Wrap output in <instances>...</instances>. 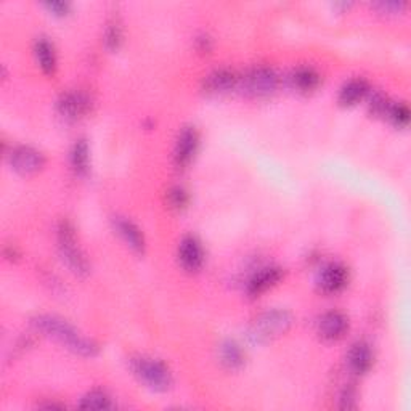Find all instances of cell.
I'll use <instances>...</instances> for the list:
<instances>
[{
    "label": "cell",
    "instance_id": "cell-7",
    "mask_svg": "<svg viewBox=\"0 0 411 411\" xmlns=\"http://www.w3.org/2000/svg\"><path fill=\"white\" fill-rule=\"evenodd\" d=\"M196 148H198V132L193 127H185L180 132L175 143L174 161L179 168H185L192 161Z\"/></svg>",
    "mask_w": 411,
    "mask_h": 411
},
{
    "label": "cell",
    "instance_id": "cell-27",
    "mask_svg": "<svg viewBox=\"0 0 411 411\" xmlns=\"http://www.w3.org/2000/svg\"><path fill=\"white\" fill-rule=\"evenodd\" d=\"M376 7L381 9V10H385V11H397V10L403 9L405 4L403 2H379V4H376Z\"/></svg>",
    "mask_w": 411,
    "mask_h": 411
},
{
    "label": "cell",
    "instance_id": "cell-23",
    "mask_svg": "<svg viewBox=\"0 0 411 411\" xmlns=\"http://www.w3.org/2000/svg\"><path fill=\"white\" fill-rule=\"evenodd\" d=\"M121 39H122V33H121V26L119 23L116 21H109L106 31H105V44L108 48H118L121 44Z\"/></svg>",
    "mask_w": 411,
    "mask_h": 411
},
{
    "label": "cell",
    "instance_id": "cell-19",
    "mask_svg": "<svg viewBox=\"0 0 411 411\" xmlns=\"http://www.w3.org/2000/svg\"><path fill=\"white\" fill-rule=\"evenodd\" d=\"M292 82L299 90L309 92L314 90L318 84H320V75L314 70V67H299L294 72Z\"/></svg>",
    "mask_w": 411,
    "mask_h": 411
},
{
    "label": "cell",
    "instance_id": "cell-2",
    "mask_svg": "<svg viewBox=\"0 0 411 411\" xmlns=\"http://www.w3.org/2000/svg\"><path fill=\"white\" fill-rule=\"evenodd\" d=\"M292 324V317L286 310H270L256 318L249 329V337L254 342H267L283 336Z\"/></svg>",
    "mask_w": 411,
    "mask_h": 411
},
{
    "label": "cell",
    "instance_id": "cell-22",
    "mask_svg": "<svg viewBox=\"0 0 411 411\" xmlns=\"http://www.w3.org/2000/svg\"><path fill=\"white\" fill-rule=\"evenodd\" d=\"M222 358L224 363L230 368H236L243 363V354L235 342H229L222 349Z\"/></svg>",
    "mask_w": 411,
    "mask_h": 411
},
{
    "label": "cell",
    "instance_id": "cell-25",
    "mask_svg": "<svg viewBox=\"0 0 411 411\" xmlns=\"http://www.w3.org/2000/svg\"><path fill=\"white\" fill-rule=\"evenodd\" d=\"M170 202H172L174 207H182L187 202V194L183 190L177 188L174 192H170Z\"/></svg>",
    "mask_w": 411,
    "mask_h": 411
},
{
    "label": "cell",
    "instance_id": "cell-21",
    "mask_svg": "<svg viewBox=\"0 0 411 411\" xmlns=\"http://www.w3.org/2000/svg\"><path fill=\"white\" fill-rule=\"evenodd\" d=\"M385 114L389 116V119L394 122L395 126H398V127L408 126L410 111H408V106L403 105V103H395V105H389Z\"/></svg>",
    "mask_w": 411,
    "mask_h": 411
},
{
    "label": "cell",
    "instance_id": "cell-17",
    "mask_svg": "<svg viewBox=\"0 0 411 411\" xmlns=\"http://www.w3.org/2000/svg\"><path fill=\"white\" fill-rule=\"evenodd\" d=\"M368 92V84L363 79H352L349 81L344 87H342L339 94V103L344 106L355 105L358 100H361Z\"/></svg>",
    "mask_w": 411,
    "mask_h": 411
},
{
    "label": "cell",
    "instance_id": "cell-1",
    "mask_svg": "<svg viewBox=\"0 0 411 411\" xmlns=\"http://www.w3.org/2000/svg\"><path fill=\"white\" fill-rule=\"evenodd\" d=\"M33 324L42 333L57 339L61 344L66 346L70 351L76 352L84 357H94L98 352V346L94 341L84 337L79 331L71 327L70 323L61 320L58 317L53 315H39L33 320Z\"/></svg>",
    "mask_w": 411,
    "mask_h": 411
},
{
    "label": "cell",
    "instance_id": "cell-9",
    "mask_svg": "<svg viewBox=\"0 0 411 411\" xmlns=\"http://www.w3.org/2000/svg\"><path fill=\"white\" fill-rule=\"evenodd\" d=\"M347 328H349V322L346 315L334 310L324 314L320 318V322H318V331H320V334L324 337V339H329V341L339 339V337L344 336Z\"/></svg>",
    "mask_w": 411,
    "mask_h": 411
},
{
    "label": "cell",
    "instance_id": "cell-3",
    "mask_svg": "<svg viewBox=\"0 0 411 411\" xmlns=\"http://www.w3.org/2000/svg\"><path fill=\"white\" fill-rule=\"evenodd\" d=\"M58 248L66 265L70 267L72 272L76 275H81V277L89 273V262L85 259L81 248H79L75 229H72V225L66 222V220L58 226Z\"/></svg>",
    "mask_w": 411,
    "mask_h": 411
},
{
    "label": "cell",
    "instance_id": "cell-14",
    "mask_svg": "<svg viewBox=\"0 0 411 411\" xmlns=\"http://www.w3.org/2000/svg\"><path fill=\"white\" fill-rule=\"evenodd\" d=\"M349 366L351 370L357 374H365L373 365V352L371 349L365 342H357L354 344L351 352H349Z\"/></svg>",
    "mask_w": 411,
    "mask_h": 411
},
{
    "label": "cell",
    "instance_id": "cell-12",
    "mask_svg": "<svg viewBox=\"0 0 411 411\" xmlns=\"http://www.w3.org/2000/svg\"><path fill=\"white\" fill-rule=\"evenodd\" d=\"M281 270L277 267H268L263 268L261 272H257L248 283V294L249 296H259V294L265 292L268 287H272L275 283H278L281 278Z\"/></svg>",
    "mask_w": 411,
    "mask_h": 411
},
{
    "label": "cell",
    "instance_id": "cell-5",
    "mask_svg": "<svg viewBox=\"0 0 411 411\" xmlns=\"http://www.w3.org/2000/svg\"><path fill=\"white\" fill-rule=\"evenodd\" d=\"M278 87L277 72L270 67H256L249 71L243 81V89L251 97H267L272 95Z\"/></svg>",
    "mask_w": 411,
    "mask_h": 411
},
{
    "label": "cell",
    "instance_id": "cell-15",
    "mask_svg": "<svg viewBox=\"0 0 411 411\" xmlns=\"http://www.w3.org/2000/svg\"><path fill=\"white\" fill-rule=\"evenodd\" d=\"M116 230H118L119 235L124 238V241L137 253H143L145 251V238L142 235V231L138 230V226L132 224L131 220L126 219H118L114 222Z\"/></svg>",
    "mask_w": 411,
    "mask_h": 411
},
{
    "label": "cell",
    "instance_id": "cell-6",
    "mask_svg": "<svg viewBox=\"0 0 411 411\" xmlns=\"http://www.w3.org/2000/svg\"><path fill=\"white\" fill-rule=\"evenodd\" d=\"M10 164L16 172L31 175L39 172L44 168L45 158L40 151L31 148V146H16L10 153Z\"/></svg>",
    "mask_w": 411,
    "mask_h": 411
},
{
    "label": "cell",
    "instance_id": "cell-16",
    "mask_svg": "<svg viewBox=\"0 0 411 411\" xmlns=\"http://www.w3.org/2000/svg\"><path fill=\"white\" fill-rule=\"evenodd\" d=\"M35 58L45 75H53L55 67H57V55H55V48L50 42L45 39H39L35 42Z\"/></svg>",
    "mask_w": 411,
    "mask_h": 411
},
{
    "label": "cell",
    "instance_id": "cell-8",
    "mask_svg": "<svg viewBox=\"0 0 411 411\" xmlns=\"http://www.w3.org/2000/svg\"><path fill=\"white\" fill-rule=\"evenodd\" d=\"M179 259L183 268L188 272H196L202 267L204 262V253H202L201 243L194 236H185L179 246Z\"/></svg>",
    "mask_w": 411,
    "mask_h": 411
},
{
    "label": "cell",
    "instance_id": "cell-13",
    "mask_svg": "<svg viewBox=\"0 0 411 411\" xmlns=\"http://www.w3.org/2000/svg\"><path fill=\"white\" fill-rule=\"evenodd\" d=\"M238 77L233 71L217 70L206 77L204 89L207 94H224L235 87Z\"/></svg>",
    "mask_w": 411,
    "mask_h": 411
},
{
    "label": "cell",
    "instance_id": "cell-24",
    "mask_svg": "<svg viewBox=\"0 0 411 411\" xmlns=\"http://www.w3.org/2000/svg\"><path fill=\"white\" fill-rule=\"evenodd\" d=\"M357 407V392L354 388H349L344 390L341 397V408L342 410H352Z\"/></svg>",
    "mask_w": 411,
    "mask_h": 411
},
{
    "label": "cell",
    "instance_id": "cell-18",
    "mask_svg": "<svg viewBox=\"0 0 411 411\" xmlns=\"http://www.w3.org/2000/svg\"><path fill=\"white\" fill-rule=\"evenodd\" d=\"M71 164L72 169L76 170V174L85 175L89 170V146L85 140H77L72 146L71 153Z\"/></svg>",
    "mask_w": 411,
    "mask_h": 411
},
{
    "label": "cell",
    "instance_id": "cell-26",
    "mask_svg": "<svg viewBox=\"0 0 411 411\" xmlns=\"http://www.w3.org/2000/svg\"><path fill=\"white\" fill-rule=\"evenodd\" d=\"M45 7L50 11H53V13L65 15L66 11H67V9H70V4H66V2H47Z\"/></svg>",
    "mask_w": 411,
    "mask_h": 411
},
{
    "label": "cell",
    "instance_id": "cell-11",
    "mask_svg": "<svg viewBox=\"0 0 411 411\" xmlns=\"http://www.w3.org/2000/svg\"><path fill=\"white\" fill-rule=\"evenodd\" d=\"M347 280L349 273L346 267L339 265V263H331V265L323 268L320 275V286L327 292H337L346 286Z\"/></svg>",
    "mask_w": 411,
    "mask_h": 411
},
{
    "label": "cell",
    "instance_id": "cell-20",
    "mask_svg": "<svg viewBox=\"0 0 411 411\" xmlns=\"http://www.w3.org/2000/svg\"><path fill=\"white\" fill-rule=\"evenodd\" d=\"M79 407L85 410H106L111 408V398H109L105 392L94 390L82 398Z\"/></svg>",
    "mask_w": 411,
    "mask_h": 411
},
{
    "label": "cell",
    "instance_id": "cell-4",
    "mask_svg": "<svg viewBox=\"0 0 411 411\" xmlns=\"http://www.w3.org/2000/svg\"><path fill=\"white\" fill-rule=\"evenodd\" d=\"M132 370L140 378V381H143L153 390L164 392L172 385V374H170L169 368L159 360L148 357L133 358Z\"/></svg>",
    "mask_w": 411,
    "mask_h": 411
},
{
    "label": "cell",
    "instance_id": "cell-10",
    "mask_svg": "<svg viewBox=\"0 0 411 411\" xmlns=\"http://www.w3.org/2000/svg\"><path fill=\"white\" fill-rule=\"evenodd\" d=\"M89 109V100L87 97L82 94H75V92H70V94L61 95L58 100V111L67 121H76L77 118H81L82 114Z\"/></svg>",
    "mask_w": 411,
    "mask_h": 411
}]
</instances>
